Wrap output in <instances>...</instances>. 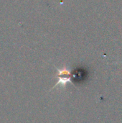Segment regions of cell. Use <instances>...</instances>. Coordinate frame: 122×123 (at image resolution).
I'll return each mask as SVG.
<instances>
[{
    "instance_id": "1",
    "label": "cell",
    "mask_w": 122,
    "mask_h": 123,
    "mask_svg": "<svg viewBox=\"0 0 122 123\" xmlns=\"http://www.w3.org/2000/svg\"><path fill=\"white\" fill-rule=\"evenodd\" d=\"M58 81L56 84H61L63 86L65 85L68 82L70 81V72L66 68H63L61 70H58Z\"/></svg>"
}]
</instances>
